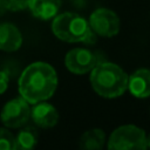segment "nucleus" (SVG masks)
I'll use <instances>...</instances> for the list:
<instances>
[{
    "label": "nucleus",
    "instance_id": "obj_17",
    "mask_svg": "<svg viewBox=\"0 0 150 150\" xmlns=\"http://www.w3.org/2000/svg\"><path fill=\"white\" fill-rule=\"evenodd\" d=\"M7 11V5L6 0H0V16H2Z\"/></svg>",
    "mask_w": 150,
    "mask_h": 150
},
{
    "label": "nucleus",
    "instance_id": "obj_16",
    "mask_svg": "<svg viewBox=\"0 0 150 150\" xmlns=\"http://www.w3.org/2000/svg\"><path fill=\"white\" fill-rule=\"evenodd\" d=\"M8 84H9V76H8V74L6 71L0 70V95L4 94L7 90Z\"/></svg>",
    "mask_w": 150,
    "mask_h": 150
},
{
    "label": "nucleus",
    "instance_id": "obj_18",
    "mask_svg": "<svg viewBox=\"0 0 150 150\" xmlns=\"http://www.w3.org/2000/svg\"><path fill=\"white\" fill-rule=\"evenodd\" d=\"M146 148H149V149H150V135H149V136H146Z\"/></svg>",
    "mask_w": 150,
    "mask_h": 150
},
{
    "label": "nucleus",
    "instance_id": "obj_13",
    "mask_svg": "<svg viewBox=\"0 0 150 150\" xmlns=\"http://www.w3.org/2000/svg\"><path fill=\"white\" fill-rule=\"evenodd\" d=\"M39 141V134L34 127H21L15 135V149L16 150H30L36 146Z\"/></svg>",
    "mask_w": 150,
    "mask_h": 150
},
{
    "label": "nucleus",
    "instance_id": "obj_12",
    "mask_svg": "<svg viewBox=\"0 0 150 150\" xmlns=\"http://www.w3.org/2000/svg\"><path fill=\"white\" fill-rule=\"evenodd\" d=\"M104 143H105V134L100 128H94L84 131L79 139V146L86 150L102 149Z\"/></svg>",
    "mask_w": 150,
    "mask_h": 150
},
{
    "label": "nucleus",
    "instance_id": "obj_15",
    "mask_svg": "<svg viewBox=\"0 0 150 150\" xmlns=\"http://www.w3.org/2000/svg\"><path fill=\"white\" fill-rule=\"evenodd\" d=\"M30 0H6L7 11L11 12H21L28 8Z\"/></svg>",
    "mask_w": 150,
    "mask_h": 150
},
{
    "label": "nucleus",
    "instance_id": "obj_4",
    "mask_svg": "<svg viewBox=\"0 0 150 150\" xmlns=\"http://www.w3.org/2000/svg\"><path fill=\"white\" fill-rule=\"evenodd\" d=\"M107 146L110 150H144L146 149L145 131L134 124L121 125L111 132Z\"/></svg>",
    "mask_w": 150,
    "mask_h": 150
},
{
    "label": "nucleus",
    "instance_id": "obj_11",
    "mask_svg": "<svg viewBox=\"0 0 150 150\" xmlns=\"http://www.w3.org/2000/svg\"><path fill=\"white\" fill-rule=\"evenodd\" d=\"M61 4V0H30L28 8L35 18L40 20H49L57 14Z\"/></svg>",
    "mask_w": 150,
    "mask_h": 150
},
{
    "label": "nucleus",
    "instance_id": "obj_1",
    "mask_svg": "<svg viewBox=\"0 0 150 150\" xmlns=\"http://www.w3.org/2000/svg\"><path fill=\"white\" fill-rule=\"evenodd\" d=\"M56 87L57 74L54 67L41 61L27 66L18 82L20 96L29 104L48 100L54 95Z\"/></svg>",
    "mask_w": 150,
    "mask_h": 150
},
{
    "label": "nucleus",
    "instance_id": "obj_14",
    "mask_svg": "<svg viewBox=\"0 0 150 150\" xmlns=\"http://www.w3.org/2000/svg\"><path fill=\"white\" fill-rule=\"evenodd\" d=\"M15 149V135L11 132L7 127H0V150H14Z\"/></svg>",
    "mask_w": 150,
    "mask_h": 150
},
{
    "label": "nucleus",
    "instance_id": "obj_3",
    "mask_svg": "<svg viewBox=\"0 0 150 150\" xmlns=\"http://www.w3.org/2000/svg\"><path fill=\"white\" fill-rule=\"evenodd\" d=\"M90 30L89 22L80 14L71 12L55 15L52 22L53 34L59 40L69 43L83 42Z\"/></svg>",
    "mask_w": 150,
    "mask_h": 150
},
{
    "label": "nucleus",
    "instance_id": "obj_8",
    "mask_svg": "<svg viewBox=\"0 0 150 150\" xmlns=\"http://www.w3.org/2000/svg\"><path fill=\"white\" fill-rule=\"evenodd\" d=\"M30 118L35 125L48 129L53 128L59 122V112L54 105L41 101L33 104V108H30Z\"/></svg>",
    "mask_w": 150,
    "mask_h": 150
},
{
    "label": "nucleus",
    "instance_id": "obj_7",
    "mask_svg": "<svg viewBox=\"0 0 150 150\" xmlns=\"http://www.w3.org/2000/svg\"><path fill=\"white\" fill-rule=\"evenodd\" d=\"M98 56L87 48H74L70 49L64 57L66 68L77 75L87 74L94 69L98 63Z\"/></svg>",
    "mask_w": 150,
    "mask_h": 150
},
{
    "label": "nucleus",
    "instance_id": "obj_6",
    "mask_svg": "<svg viewBox=\"0 0 150 150\" xmlns=\"http://www.w3.org/2000/svg\"><path fill=\"white\" fill-rule=\"evenodd\" d=\"M89 26L96 35L112 38L120 32L121 22L118 15L108 8H97L89 16Z\"/></svg>",
    "mask_w": 150,
    "mask_h": 150
},
{
    "label": "nucleus",
    "instance_id": "obj_10",
    "mask_svg": "<svg viewBox=\"0 0 150 150\" xmlns=\"http://www.w3.org/2000/svg\"><path fill=\"white\" fill-rule=\"evenodd\" d=\"M22 45V34L19 28L11 22L0 23V50L12 53Z\"/></svg>",
    "mask_w": 150,
    "mask_h": 150
},
{
    "label": "nucleus",
    "instance_id": "obj_5",
    "mask_svg": "<svg viewBox=\"0 0 150 150\" xmlns=\"http://www.w3.org/2000/svg\"><path fill=\"white\" fill-rule=\"evenodd\" d=\"M30 118L29 103L20 97L9 100L1 109L0 120L7 128H21Z\"/></svg>",
    "mask_w": 150,
    "mask_h": 150
},
{
    "label": "nucleus",
    "instance_id": "obj_2",
    "mask_svg": "<svg viewBox=\"0 0 150 150\" xmlns=\"http://www.w3.org/2000/svg\"><path fill=\"white\" fill-rule=\"evenodd\" d=\"M127 73L116 63L98 62L90 71V83L96 94L105 98H115L128 89Z\"/></svg>",
    "mask_w": 150,
    "mask_h": 150
},
{
    "label": "nucleus",
    "instance_id": "obj_9",
    "mask_svg": "<svg viewBox=\"0 0 150 150\" xmlns=\"http://www.w3.org/2000/svg\"><path fill=\"white\" fill-rule=\"evenodd\" d=\"M128 89L132 96L145 98L150 96V70L141 68L128 76Z\"/></svg>",
    "mask_w": 150,
    "mask_h": 150
}]
</instances>
